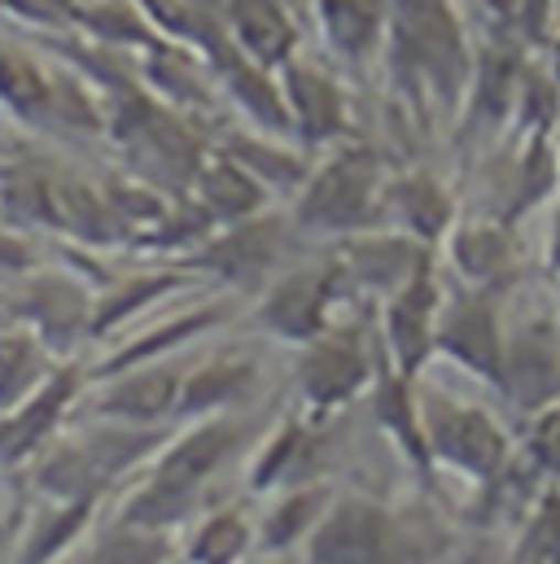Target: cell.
<instances>
[{
	"mask_svg": "<svg viewBox=\"0 0 560 564\" xmlns=\"http://www.w3.org/2000/svg\"><path fill=\"white\" fill-rule=\"evenodd\" d=\"M53 119L75 123V128H97L101 123L93 97L84 93V84L75 75H53Z\"/></svg>",
	"mask_w": 560,
	"mask_h": 564,
	"instance_id": "cell-37",
	"label": "cell"
},
{
	"mask_svg": "<svg viewBox=\"0 0 560 564\" xmlns=\"http://www.w3.org/2000/svg\"><path fill=\"white\" fill-rule=\"evenodd\" d=\"M277 250H280V228L272 219L250 215L241 224H228V232L206 246L202 263L211 272H219L224 281H255V276H263L272 268Z\"/></svg>",
	"mask_w": 560,
	"mask_h": 564,
	"instance_id": "cell-17",
	"label": "cell"
},
{
	"mask_svg": "<svg viewBox=\"0 0 560 564\" xmlns=\"http://www.w3.org/2000/svg\"><path fill=\"white\" fill-rule=\"evenodd\" d=\"M149 75H153V84L171 97V101H197L202 97V84H197V75L171 53V48H162V44H153L149 48Z\"/></svg>",
	"mask_w": 560,
	"mask_h": 564,
	"instance_id": "cell-36",
	"label": "cell"
},
{
	"mask_svg": "<svg viewBox=\"0 0 560 564\" xmlns=\"http://www.w3.org/2000/svg\"><path fill=\"white\" fill-rule=\"evenodd\" d=\"M93 517V499H57V512H49L44 521H35V534L26 543V564L57 561L84 530V521Z\"/></svg>",
	"mask_w": 560,
	"mask_h": 564,
	"instance_id": "cell-30",
	"label": "cell"
},
{
	"mask_svg": "<svg viewBox=\"0 0 560 564\" xmlns=\"http://www.w3.org/2000/svg\"><path fill=\"white\" fill-rule=\"evenodd\" d=\"M417 408L429 459H442L469 477H499L504 473L513 442L495 416H486L482 408H469L442 390H424Z\"/></svg>",
	"mask_w": 560,
	"mask_h": 564,
	"instance_id": "cell-4",
	"label": "cell"
},
{
	"mask_svg": "<svg viewBox=\"0 0 560 564\" xmlns=\"http://www.w3.org/2000/svg\"><path fill=\"white\" fill-rule=\"evenodd\" d=\"M298 455H302V424H284V429H277V433L268 437V446L259 451L255 468H250L255 490H272V486H280V481L289 477V468H293Z\"/></svg>",
	"mask_w": 560,
	"mask_h": 564,
	"instance_id": "cell-34",
	"label": "cell"
},
{
	"mask_svg": "<svg viewBox=\"0 0 560 564\" xmlns=\"http://www.w3.org/2000/svg\"><path fill=\"white\" fill-rule=\"evenodd\" d=\"M386 206L403 219L412 241H438L451 228V197L433 175H403L386 188Z\"/></svg>",
	"mask_w": 560,
	"mask_h": 564,
	"instance_id": "cell-23",
	"label": "cell"
},
{
	"mask_svg": "<svg viewBox=\"0 0 560 564\" xmlns=\"http://www.w3.org/2000/svg\"><path fill=\"white\" fill-rule=\"evenodd\" d=\"M31 268H35V250L18 232L0 228V272H31Z\"/></svg>",
	"mask_w": 560,
	"mask_h": 564,
	"instance_id": "cell-39",
	"label": "cell"
},
{
	"mask_svg": "<svg viewBox=\"0 0 560 564\" xmlns=\"http://www.w3.org/2000/svg\"><path fill=\"white\" fill-rule=\"evenodd\" d=\"M0 106L22 123L53 119V75L26 53L0 48Z\"/></svg>",
	"mask_w": 560,
	"mask_h": 564,
	"instance_id": "cell-22",
	"label": "cell"
},
{
	"mask_svg": "<svg viewBox=\"0 0 560 564\" xmlns=\"http://www.w3.org/2000/svg\"><path fill=\"white\" fill-rule=\"evenodd\" d=\"M557 79H560V44H557Z\"/></svg>",
	"mask_w": 560,
	"mask_h": 564,
	"instance_id": "cell-44",
	"label": "cell"
},
{
	"mask_svg": "<svg viewBox=\"0 0 560 564\" xmlns=\"http://www.w3.org/2000/svg\"><path fill=\"white\" fill-rule=\"evenodd\" d=\"M219 66H224V79H228L237 106H246V115H250L263 132H284V128H289L284 93H280V84L272 79L268 66H259V62H250V57H233V53H224Z\"/></svg>",
	"mask_w": 560,
	"mask_h": 564,
	"instance_id": "cell-24",
	"label": "cell"
},
{
	"mask_svg": "<svg viewBox=\"0 0 560 564\" xmlns=\"http://www.w3.org/2000/svg\"><path fill=\"white\" fill-rule=\"evenodd\" d=\"M552 263L560 268V210H557V228H552Z\"/></svg>",
	"mask_w": 560,
	"mask_h": 564,
	"instance_id": "cell-41",
	"label": "cell"
},
{
	"mask_svg": "<svg viewBox=\"0 0 560 564\" xmlns=\"http://www.w3.org/2000/svg\"><path fill=\"white\" fill-rule=\"evenodd\" d=\"M0 4H9L13 13H22L31 22H62L75 0H0Z\"/></svg>",
	"mask_w": 560,
	"mask_h": 564,
	"instance_id": "cell-40",
	"label": "cell"
},
{
	"mask_svg": "<svg viewBox=\"0 0 560 564\" xmlns=\"http://www.w3.org/2000/svg\"><path fill=\"white\" fill-rule=\"evenodd\" d=\"M438 315H442V297H438L429 263L403 289L386 297V346L403 377H412L429 359V350L438 346Z\"/></svg>",
	"mask_w": 560,
	"mask_h": 564,
	"instance_id": "cell-9",
	"label": "cell"
},
{
	"mask_svg": "<svg viewBox=\"0 0 560 564\" xmlns=\"http://www.w3.org/2000/svg\"><path fill=\"white\" fill-rule=\"evenodd\" d=\"M237 437H241L237 424L224 421V416H211V421L193 424L184 437H175V442L158 455L153 473L166 477V481H180V486L202 490V481L237 451Z\"/></svg>",
	"mask_w": 560,
	"mask_h": 564,
	"instance_id": "cell-13",
	"label": "cell"
},
{
	"mask_svg": "<svg viewBox=\"0 0 560 564\" xmlns=\"http://www.w3.org/2000/svg\"><path fill=\"white\" fill-rule=\"evenodd\" d=\"M424 263L429 259H424L420 241H408V237H359V241H351L342 272H351L359 284H368V289L390 297L395 289H403L412 281Z\"/></svg>",
	"mask_w": 560,
	"mask_h": 564,
	"instance_id": "cell-18",
	"label": "cell"
},
{
	"mask_svg": "<svg viewBox=\"0 0 560 564\" xmlns=\"http://www.w3.org/2000/svg\"><path fill=\"white\" fill-rule=\"evenodd\" d=\"M386 26L395 35V57L408 75L424 79L442 101L460 93L469 75L464 35L446 0H386Z\"/></svg>",
	"mask_w": 560,
	"mask_h": 564,
	"instance_id": "cell-3",
	"label": "cell"
},
{
	"mask_svg": "<svg viewBox=\"0 0 560 564\" xmlns=\"http://www.w3.org/2000/svg\"><path fill=\"white\" fill-rule=\"evenodd\" d=\"M377 408H381V424L408 446L412 459L424 464V459H429V446H424V429H420V408H417V399H412V390H408V377H403V372L390 377V381H381Z\"/></svg>",
	"mask_w": 560,
	"mask_h": 564,
	"instance_id": "cell-31",
	"label": "cell"
},
{
	"mask_svg": "<svg viewBox=\"0 0 560 564\" xmlns=\"http://www.w3.org/2000/svg\"><path fill=\"white\" fill-rule=\"evenodd\" d=\"M315 13L342 57H368L386 31V0H315Z\"/></svg>",
	"mask_w": 560,
	"mask_h": 564,
	"instance_id": "cell-21",
	"label": "cell"
},
{
	"mask_svg": "<svg viewBox=\"0 0 560 564\" xmlns=\"http://www.w3.org/2000/svg\"><path fill=\"white\" fill-rule=\"evenodd\" d=\"M250 525L237 508H219L211 512L197 534L189 539V556L184 564H246V552H250Z\"/></svg>",
	"mask_w": 560,
	"mask_h": 564,
	"instance_id": "cell-28",
	"label": "cell"
},
{
	"mask_svg": "<svg viewBox=\"0 0 560 564\" xmlns=\"http://www.w3.org/2000/svg\"><path fill=\"white\" fill-rule=\"evenodd\" d=\"M71 18H79V26H88L106 44H144V48L158 44V26L144 18L137 0H84V4L75 0Z\"/></svg>",
	"mask_w": 560,
	"mask_h": 564,
	"instance_id": "cell-27",
	"label": "cell"
},
{
	"mask_svg": "<svg viewBox=\"0 0 560 564\" xmlns=\"http://www.w3.org/2000/svg\"><path fill=\"white\" fill-rule=\"evenodd\" d=\"M255 180H263V184H293V188H302L306 184V162L298 158V153H289V149H280V144H268V141H237L228 149Z\"/></svg>",
	"mask_w": 560,
	"mask_h": 564,
	"instance_id": "cell-32",
	"label": "cell"
},
{
	"mask_svg": "<svg viewBox=\"0 0 560 564\" xmlns=\"http://www.w3.org/2000/svg\"><path fill=\"white\" fill-rule=\"evenodd\" d=\"M193 188H197V206L211 215V224H241V219L259 215L268 202V184L255 180L233 153L202 162V171L193 175Z\"/></svg>",
	"mask_w": 560,
	"mask_h": 564,
	"instance_id": "cell-14",
	"label": "cell"
},
{
	"mask_svg": "<svg viewBox=\"0 0 560 564\" xmlns=\"http://www.w3.org/2000/svg\"><path fill=\"white\" fill-rule=\"evenodd\" d=\"M228 18H233V35H237V48L259 62V66H284L293 57V44H298V31L289 22V9L284 0H233L228 4Z\"/></svg>",
	"mask_w": 560,
	"mask_h": 564,
	"instance_id": "cell-16",
	"label": "cell"
},
{
	"mask_svg": "<svg viewBox=\"0 0 560 564\" xmlns=\"http://www.w3.org/2000/svg\"><path fill=\"white\" fill-rule=\"evenodd\" d=\"M255 564H277V561H255Z\"/></svg>",
	"mask_w": 560,
	"mask_h": 564,
	"instance_id": "cell-45",
	"label": "cell"
},
{
	"mask_svg": "<svg viewBox=\"0 0 560 564\" xmlns=\"http://www.w3.org/2000/svg\"><path fill=\"white\" fill-rule=\"evenodd\" d=\"M197 4H206V9H228L233 0H197Z\"/></svg>",
	"mask_w": 560,
	"mask_h": 564,
	"instance_id": "cell-42",
	"label": "cell"
},
{
	"mask_svg": "<svg viewBox=\"0 0 560 564\" xmlns=\"http://www.w3.org/2000/svg\"><path fill=\"white\" fill-rule=\"evenodd\" d=\"M171 543L162 530H140V525H123L119 534H110L88 564H171Z\"/></svg>",
	"mask_w": 560,
	"mask_h": 564,
	"instance_id": "cell-33",
	"label": "cell"
},
{
	"mask_svg": "<svg viewBox=\"0 0 560 564\" xmlns=\"http://www.w3.org/2000/svg\"><path fill=\"white\" fill-rule=\"evenodd\" d=\"M333 508V490L329 486H302V490H289L280 495V503L268 512L263 521V552H289L298 543H306L315 534V525L324 521V512Z\"/></svg>",
	"mask_w": 560,
	"mask_h": 564,
	"instance_id": "cell-25",
	"label": "cell"
},
{
	"mask_svg": "<svg viewBox=\"0 0 560 564\" xmlns=\"http://www.w3.org/2000/svg\"><path fill=\"white\" fill-rule=\"evenodd\" d=\"M280 93H284V106H289V128L302 137V141H333L346 132V101H342V88L311 62H298L289 57L280 66Z\"/></svg>",
	"mask_w": 560,
	"mask_h": 564,
	"instance_id": "cell-11",
	"label": "cell"
},
{
	"mask_svg": "<svg viewBox=\"0 0 560 564\" xmlns=\"http://www.w3.org/2000/svg\"><path fill=\"white\" fill-rule=\"evenodd\" d=\"M504 386L521 408H548L560 399V319L548 311L526 315L504 333Z\"/></svg>",
	"mask_w": 560,
	"mask_h": 564,
	"instance_id": "cell-5",
	"label": "cell"
},
{
	"mask_svg": "<svg viewBox=\"0 0 560 564\" xmlns=\"http://www.w3.org/2000/svg\"><path fill=\"white\" fill-rule=\"evenodd\" d=\"M386 171L373 149H342L298 188V224L311 232H364L386 215Z\"/></svg>",
	"mask_w": 560,
	"mask_h": 564,
	"instance_id": "cell-1",
	"label": "cell"
},
{
	"mask_svg": "<svg viewBox=\"0 0 560 564\" xmlns=\"http://www.w3.org/2000/svg\"><path fill=\"white\" fill-rule=\"evenodd\" d=\"M373 381V355L359 333L351 328H324L306 341L298 364V386L311 408H337L351 394H359Z\"/></svg>",
	"mask_w": 560,
	"mask_h": 564,
	"instance_id": "cell-6",
	"label": "cell"
},
{
	"mask_svg": "<svg viewBox=\"0 0 560 564\" xmlns=\"http://www.w3.org/2000/svg\"><path fill=\"white\" fill-rule=\"evenodd\" d=\"M259 368L250 359H211L193 377H184L180 390V416H224L233 403H241L255 390Z\"/></svg>",
	"mask_w": 560,
	"mask_h": 564,
	"instance_id": "cell-19",
	"label": "cell"
},
{
	"mask_svg": "<svg viewBox=\"0 0 560 564\" xmlns=\"http://www.w3.org/2000/svg\"><path fill=\"white\" fill-rule=\"evenodd\" d=\"M451 259L473 284L499 281L513 268V241L499 224H464L451 232Z\"/></svg>",
	"mask_w": 560,
	"mask_h": 564,
	"instance_id": "cell-26",
	"label": "cell"
},
{
	"mask_svg": "<svg viewBox=\"0 0 560 564\" xmlns=\"http://www.w3.org/2000/svg\"><path fill=\"white\" fill-rule=\"evenodd\" d=\"M342 263H324V268H298L289 276H280L263 302H259V319L268 333H277L284 341H298L306 346L311 337L324 333V319H329V306H333V293L342 281Z\"/></svg>",
	"mask_w": 560,
	"mask_h": 564,
	"instance_id": "cell-8",
	"label": "cell"
},
{
	"mask_svg": "<svg viewBox=\"0 0 560 564\" xmlns=\"http://www.w3.org/2000/svg\"><path fill=\"white\" fill-rule=\"evenodd\" d=\"M44 350L31 337H4L0 341V412L22 403L44 386Z\"/></svg>",
	"mask_w": 560,
	"mask_h": 564,
	"instance_id": "cell-29",
	"label": "cell"
},
{
	"mask_svg": "<svg viewBox=\"0 0 560 564\" xmlns=\"http://www.w3.org/2000/svg\"><path fill=\"white\" fill-rule=\"evenodd\" d=\"M438 346L451 359H460L464 368L504 386V328H499V315H495L491 297H482V293L455 297L438 315Z\"/></svg>",
	"mask_w": 560,
	"mask_h": 564,
	"instance_id": "cell-10",
	"label": "cell"
},
{
	"mask_svg": "<svg viewBox=\"0 0 560 564\" xmlns=\"http://www.w3.org/2000/svg\"><path fill=\"white\" fill-rule=\"evenodd\" d=\"M71 399H75V377L57 372L35 394H26L22 403L4 408V416H0V464H13L35 442H44V433L57 424V416L66 412Z\"/></svg>",
	"mask_w": 560,
	"mask_h": 564,
	"instance_id": "cell-15",
	"label": "cell"
},
{
	"mask_svg": "<svg viewBox=\"0 0 560 564\" xmlns=\"http://www.w3.org/2000/svg\"><path fill=\"white\" fill-rule=\"evenodd\" d=\"M530 455H535L548 473H560V403L539 408L535 429H530Z\"/></svg>",
	"mask_w": 560,
	"mask_h": 564,
	"instance_id": "cell-38",
	"label": "cell"
},
{
	"mask_svg": "<svg viewBox=\"0 0 560 564\" xmlns=\"http://www.w3.org/2000/svg\"><path fill=\"white\" fill-rule=\"evenodd\" d=\"M180 390H184V377L149 359L137 368H123V377L110 381V390H101L97 412L123 424H158L180 412Z\"/></svg>",
	"mask_w": 560,
	"mask_h": 564,
	"instance_id": "cell-12",
	"label": "cell"
},
{
	"mask_svg": "<svg viewBox=\"0 0 560 564\" xmlns=\"http://www.w3.org/2000/svg\"><path fill=\"white\" fill-rule=\"evenodd\" d=\"M26 315H31V324L40 328V337L44 341H57V346H66V341H75L84 328H93V306H88V297H84V289L75 281H40L31 289V297H26Z\"/></svg>",
	"mask_w": 560,
	"mask_h": 564,
	"instance_id": "cell-20",
	"label": "cell"
},
{
	"mask_svg": "<svg viewBox=\"0 0 560 564\" xmlns=\"http://www.w3.org/2000/svg\"><path fill=\"white\" fill-rule=\"evenodd\" d=\"M315 564H390L395 561V525L386 508L368 499H342L324 512L311 534Z\"/></svg>",
	"mask_w": 560,
	"mask_h": 564,
	"instance_id": "cell-7",
	"label": "cell"
},
{
	"mask_svg": "<svg viewBox=\"0 0 560 564\" xmlns=\"http://www.w3.org/2000/svg\"><path fill=\"white\" fill-rule=\"evenodd\" d=\"M535 564H560V556H548V561H535Z\"/></svg>",
	"mask_w": 560,
	"mask_h": 564,
	"instance_id": "cell-43",
	"label": "cell"
},
{
	"mask_svg": "<svg viewBox=\"0 0 560 564\" xmlns=\"http://www.w3.org/2000/svg\"><path fill=\"white\" fill-rule=\"evenodd\" d=\"M171 276H144V281H132L123 284L115 297H106L97 311H93V333H106V328H115V324H123L128 315H137L140 306H149L153 297H162L166 289H171Z\"/></svg>",
	"mask_w": 560,
	"mask_h": 564,
	"instance_id": "cell-35",
	"label": "cell"
},
{
	"mask_svg": "<svg viewBox=\"0 0 560 564\" xmlns=\"http://www.w3.org/2000/svg\"><path fill=\"white\" fill-rule=\"evenodd\" d=\"M162 437L149 433L144 424L110 421L101 429H88L79 437H71L66 446H57L44 464H40V486L53 499H93L123 477L128 468H137L149 455V446H158Z\"/></svg>",
	"mask_w": 560,
	"mask_h": 564,
	"instance_id": "cell-2",
	"label": "cell"
}]
</instances>
